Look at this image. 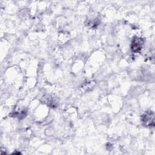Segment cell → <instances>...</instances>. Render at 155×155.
I'll return each instance as SVG.
<instances>
[{
    "label": "cell",
    "mask_w": 155,
    "mask_h": 155,
    "mask_svg": "<svg viewBox=\"0 0 155 155\" xmlns=\"http://www.w3.org/2000/svg\"><path fill=\"white\" fill-rule=\"evenodd\" d=\"M142 121L148 126L154 125V115L151 112H146L142 116Z\"/></svg>",
    "instance_id": "cell-2"
},
{
    "label": "cell",
    "mask_w": 155,
    "mask_h": 155,
    "mask_svg": "<svg viewBox=\"0 0 155 155\" xmlns=\"http://www.w3.org/2000/svg\"><path fill=\"white\" fill-rule=\"evenodd\" d=\"M143 41L142 38L134 37V38L133 39L131 42V50L133 52H136V53L140 51L143 45Z\"/></svg>",
    "instance_id": "cell-1"
}]
</instances>
